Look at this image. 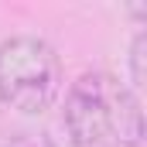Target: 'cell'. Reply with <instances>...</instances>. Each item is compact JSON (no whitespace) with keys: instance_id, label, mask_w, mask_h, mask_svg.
Wrapping results in <instances>:
<instances>
[{"instance_id":"1","label":"cell","mask_w":147,"mask_h":147,"mask_svg":"<svg viewBox=\"0 0 147 147\" xmlns=\"http://www.w3.org/2000/svg\"><path fill=\"white\" fill-rule=\"evenodd\" d=\"M65 130L75 147H140V96L110 72H86L69 89Z\"/></svg>"},{"instance_id":"2","label":"cell","mask_w":147,"mask_h":147,"mask_svg":"<svg viewBox=\"0 0 147 147\" xmlns=\"http://www.w3.org/2000/svg\"><path fill=\"white\" fill-rule=\"evenodd\" d=\"M62 92V62L41 38L21 34L0 45V103L21 113H41Z\"/></svg>"},{"instance_id":"3","label":"cell","mask_w":147,"mask_h":147,"mask_svg":"<svg viewBox=\"0 0 147 147\" xmlns=\"http://www.w3.org/2000/svg\"><path fill=\"white\" fill-rule=\"evenodd\" d=\"M144 86H147V34L140 31L130 45V89L140 96Z\"/></svg>"}]
</instances>
